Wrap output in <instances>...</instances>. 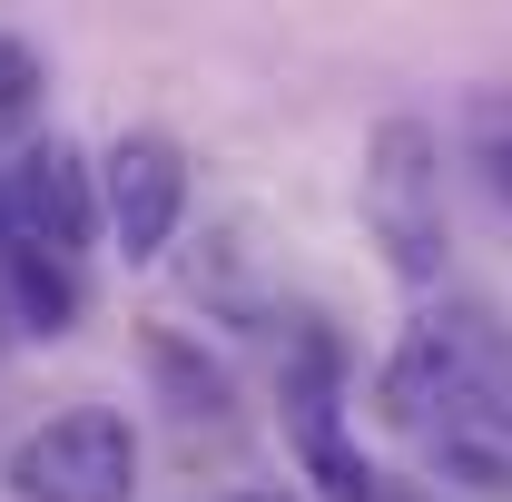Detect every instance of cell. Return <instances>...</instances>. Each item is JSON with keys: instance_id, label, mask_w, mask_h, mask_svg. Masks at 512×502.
<instances>
[{"instance_id": "52a82bcc", "label": "cell", "mask_w": 512, "mask_h": 502, "mask_svg": "<svg viewBox=\"0 0 512 502\" xmlns=\"http://www.w3.org/2000/svg\"><path fill=\"white\" fill-rule=\"evenodd\" d=\"M89 306V286H79V256L40 247V237H20V227H0V315L20 325V335H50L60 345L69 325Z\"/></svg>"}, {"instance_id": "277c9868", "label": "cell", "mask_w": 512, "mask_h": 502, "mask_svg": "<svg viewBox=\"0 0 512 502\" xmlns=\"http://www.w3.org/2000/svg\"><path fill=\"white\" fill-rule=\"evenodd\" d=\"M99 217H109L128 266H158L178 247V217H188V148L168 128H119L99 158Z\"/></svg>"}, {"instance_id": "8992f818", "label": "cell", "mask_w": 512, "mask_h": 502, "mask_svg": "<svg viewBox=\"0 0 512 502\" xmlns=\"http://www.w3.org/2000/svg\"><path fill=\"white\" fill-rule=\"evenodd\" d=\"M0 227H20V237H40V247H99L109 237V217H99V158H79L69 138H40V148H20V168H10V188H0Z\"/></svg>"}, {"instance_id": "3957f363", "label": "cell", "mask_w": 512, "mask_h": 502, "mask_svg": "<svg viewBox=\"0 0 512 502\" xmlns=\"http://www.w3.org/2000/svg\"><path fill=\"white\" fill-rule=\"evenodd\" d=\"M0 483L20 502H128L138 493V424L119 404H69L10 443Z\"/></svg>"}, {"instance_id": "6da1fadb", "label": "cell", "mask_w": 512, "mask_h": 502, "mask_svg": "<svg viewBox=\"0 0 512 502\" xmlns=\"http://www.w3.org/2000/svg\"><path fill=\"white\" fill-rule=\"evenodd\" d=\"M365 237L384 247V266L404 286H434L444 276V148L424 119H384L365 138Z\"/></svg>"}, {"instance_id": "8fae6325", "label": "cell", "mask_w": 512, "mask_h": 502, "mask_svg": "<svg viewBox=\"0 0 512 502\" xmlns=\"http://www.w3.org/2000/svg\"><path fill=\"white\" fill-rule=\"evenodd\" d=\"M247 502H286V493H247Z\"/></svg>"}, {"instance_id": "30bf717a", "label": "cell", "mask_w": 512, "mask_h": 502, "mask_svg": "<svg viewBox=\"0 0 512 502\" xmlns=\"http://www.w3.org/2000/svg\"><path fill=\"white\" fill-rule=\"evenodd\" d=\"M483 178H493V197L512 207V138H493V148H483Z\"/></svg>"}, {"instance_id": "ba28073f", "label": "cell", "mask_w": 512, "mask_h": 502, "mask_svg": "<svg viewBox=\"0 0 512 502\" xmlns=\"http://www.w3.org/2000/svg\"><path fill=\"white\" fill-rule=\"evenodd\" d=\"M148 365L168 375V394H178V414H227V375H217L207 355H188L178 335H148Z\"/></svg>"}, {"instance_id": "9c48e42d", "label": "cell", "mask_w": 512, "mask_h": 502, "mask_svg": "<svg viewBox=\"0 0 512 502\" xmlns=\"http://www.w3.org/2000/svg\"><path fill=\"white\" fill-rule=\"evenodd\" d=\"M40 89H50V69L30 40H0V119H30L40 109Z\"/></svg>"}, {"instance_id": "7a4b0ae2", "label": "cell", "mask_w": 512, "mask_h": 502, "mask_svg": "<svg viewBox=\"0 0 512 502\" xmlns=\"http://www.w3.org/2000/svg\"><path fill=\"white\" fill-rule=\"evenodd\" d=\"M276 424H286V453L296 473L316 483V502H375L384 473L365 463V443L345 434V345L306 325L296 355H286V384H276Z\"/></svg>"}, {"instance_id": "5b68a950", "label": "cell", "mask_w": 512, "mask_h": 502, "mask_svg": "<svg viewBox=\"0 0 512 502\" xmlns=\"http://www.w3.org/2000/svg\"><path fill=\"white\" fill-rule=\"evenodd\" d=\"M473 384H483V335H473V315H414V325L394 335V355L375 365V414L404 424V434H424L434 414L473 404Z\"/></svg>"}]
</instances>
